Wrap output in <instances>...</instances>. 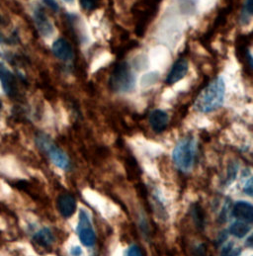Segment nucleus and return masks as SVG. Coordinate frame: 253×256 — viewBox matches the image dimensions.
Wrapping results in <instances>:
<instances>
[{
	"label": "nucleus",
	"mask_w": 253,
	"mask_h": 256,
	"mask_svg": "<svg viewBox=\"0 0 253 256\" xmlns=\"http://www.w3.org/2000/svg\"><path fill=\"white\" fill-rule=\"evenodd\" d=\"M243 191L244 193H246L248 196H252V179L250 178L244 185V188H243Z\"/></svg>",
	"instance_id": "22"
},
{
	"label": "nucleus",
	"mask_w": 253,
	"mask_h": 256,
	"mask_svg": "<svg viewBox=\"0 0 253 256\" xmlns=\"http://www.w3.org/2000/svg\"><path fill=\"white\" fill-rule=\"evenodd\" d=\"M251 230V226L249 223H245L242 221L235 222L230 225L228 231L231 235L237 237V238H243L245 237Z\"/></svg>",
	"instance_id": "12"
},
{
	"label": "nucleus",
	"mask_w": 253,
	"mask_h": 256,
	"mask_svg": "<svg viewBox=\"0 0 253 256\" xmlns=\"http://www.w3.org/2000/svg\"><path fill=\"white\" fill-rule=\"evenodd\" d=\"M56 206L60 215L68 219L72 217L76 211V201L74 197L70 194H61L58 196L56 201Z\"/></svg>",
	"instance_id": "7"
},
{
	"label": "nucleus",
	"mask_w": 253,
	"mask_h": 256,
	"mask_svg": "<svg viewBox=\"0 0 253 256\" xmlns=\"http://www.w3.org/2000/svg\"><path fill=\"white\" fill-rule=\"evenodd\" d=\"M148 121L151 129L155 133H161L166 129L168 122H169V117H168V114L166 112L155 109L150 113Z\"/></svg>",
	"instance_id": "10"
},
{
	"label": "nucleus",
	"mask_w": 253,
	"mask_h": 256,
	"mask_svg": "<svg viewBox=\"0 0 253 256\" xmlns=\"http://www.w3.org/2000/svg\"><path fill=\"white\" fill-rule=\"evenodd\" d=\"M44 2L46 5H48L51 9H53L54 11H58L59 9V6L57 4V2L56 1V0H44Z\"/></svg>",
	"instance_id": "21"
},
{
	"label": "nucleus",
	"mask_w": 253,
	"mask_h": 256,
	"mask_svg": "<svg viewBox=\"0 0 253 256\" xmlns=\"http://www.w3.org/2000/svg\"><path fill=\"white\" fill-rule=\"evenodd\" d=\"M237 168L238 165L236 164H231L229 165L228 168V173H227V182L230 184L236 177V173H237Z\"/></svg>",
	"instance_id": "20"
},
{
	"label": "nucleus",
	"mask_w": 253,
	"mask_h": 256,
	"mask_svg": "<svg viewBox=\"0 0 253 256\" xmlns=\"http://www.w3.org/2000/svg\"><path fill=\"white\" fill-rule=\"evenodd\" d=\"M126 256H143V255H142L141 247L137 244H133V245L129 246V248L127 249Z\"/></svg>",
	"instance_id": "19"
},
{
	"label": "nucleus",
	"mask_w": 253,
	"mask_h": 256,
	"mask_svg": "<svg viewBox=\"0 0 253 256\" xmlns=\"http://www.w3.org/2000/svg\"><path fill=\"white\" fill-rule=\"evenodd\" d=\"M53 53L55 57L59 58L60 60L67 61L73 58L74 53L71 45L64 39L56 40L53 45Z\"/></svg>",
	"instance_id": "9"
},
{
	"label": "nucleus",
	"mask_w": 253,
	"mask_h": 256,
	"mask_svg": "<svg viewBox=\"0 0 253 256\" xmlns=\"http://www.w3.org/2000/svg\"><path fill=\"white\" fill-rule=\"evenodd\" d=\"M109 85L115 92H129L135 86V77L126 62L119 63L110 75Z\"/></svg>",
	"instance_id": "3"
},
{
	"label": "nucleus",
	"mask_w": 253,
	"mask_h": 256,
	"mask_svg": "<svg viewBox=\"0 0 253 256\" xmlns=\"http://www.w3.org/2000/svg\"><path fill=\"white\" fill-rule=\"evenodd\" d=\"M39 145L50 156L52 162L62 170H67L70 167L68 156L59 147L55 145L47 137L39 138Z\"/></svg>",
	"instance_id": "5"
},
{
	"label": "nucleus",
	"mask_w": 253,
	"mask_h": 256,
	"mask_svg": "<svg viewBox=\"0 0 253 256\" xmlns=\"http://www.w3.org/2000/svg\"><path fill=\"white\" fill-rule=\"evenodd\" d=\"M76 232L81 243L84 246L90 247L94 245L96 240V235H95V230L93 228L91 216L88 213V211L84 209L79 210V218H78Z\"/></svg>",
	"instance_id": "4"
},
{
	"label": "nucleus",
	"mask_w": 253,
	"mask_h": 256,
	"mask_svg": "<svg viewBox=\"0 0 253 256\" xmlns=\"http://www.w3.org/2000/svg\"><path fill=\"white\" fill-rule=\"evenodd\" d=\"M239 253H237V249L233 248L232 243H227L225 245L222 249L221 256H238Z\"/></svg>",
	"instance_id": "17"
},
{
	"label": "nucleus",
	"mask_w": 253,
	"mask_h": 256,
	"mask_svg": "<svg viewBox=\"0 0 253 256\" xmlns=\"http://www.w3.org/2000/svg\"><path fill=\"white\" fill-rule=\"evenodd\" d=\"M1 107H2V103H1V101H0V110H1Z\"/></svg>",
	"instance_id": "24"
},
{
	"label": "nucleus",
	"mask_w": 253,
	"mask_h": 256,
	"mask_svg": "<svg viewBox=\"0 0 253 256\" xmlns=\"http://www.w3.org/2000/svg\"><path fill=\"white\" fill-rule=\"evenodd\" d=\"M99 3H100V0H80V4L82 8L87 11L94 10L95 8L98 7Z\"/></svg>",
	"instance_id": "15"
},
{
	"label": "nucleus",
	"mask_w": 253,
	"mask_h": 256,
	"mask_svg": "<svg viewBox=\"0 0 253 256\" xmlns=\"http://www.w3.org/2000/svg\"><path fill=\"white\" fill-rule=\"evenodd\" d=\"M197 156V142L192 137L182 139L174 147L172 159L176 167L184 173L190 172Z\"/></svg>",
	"instance_id": "2"
},
{
	"label": "nucleus",
	"mask_w": 253,
	"mask_h": 256,
	"mask_svg": "<svg viewBox=\"0 0 253 256\" xmlns=\"http://www.w3.org/2000/svg\"><path fill=\"white\" fill-rule=\"evenodd\" d=\"M0 81H1L3 90L7 95L14 97L17 94L16 79L2 63H0Z\"/></svg>",
	"instance_id": "6"
},
{
	"label": "nucleus",
	"mask_w": 253,
	"mask_h": 256,
	"mask_svg": "<svg viewBox=\"0 0 253 256\" xmlns=\"http://www.w3.org/2000/svg\"><path fill=\"white\" fill-rule=\"evenodd\" d=\"M251 15H252V0H246L241 15V18L243 19L242 22L245 23L251 17Z\"/></svg>",
	"instance_id": "16"
},
{
	"label": "nucleus",
	"mask_w": 253,
	"mask_h": 256,
	"mask_svg": "<svg viewBox=\"0 0 253 256\" xmlns=\"http://www.w3.org/2000/svg\"><path fill=\"white\" fill-rule=\"evenodd\" d=\"M225 84L222 77L215 78L198 95L194 109L201 113H211L222 107L225 99Z\"/></svg>",
	"instance_id": "1"
},
{
	"label": "nucleus",
	"mask_w": 253,
	"mask_h": 256,
	"mask_svg": "<svg viewBox=\"0 0 253 256\" xmlns=\"http://www.w3.org/2000/svg\"><path fill=\"white\" fill-rule=\"evenodd\" d=\"M70 254L72 256H82L83 251L81 249V247L79 246H73L70 248Z\"/></svg>",
	"instance_id": "23"
},
{
	"label": "nucleus",
	"mask_w": 253,
	"mask_h": 256,
	"mask_svg": "<svg viewBox=\"0 0 253 256\" xmlns=\"http://www.w3.org/2000/svg\"><path fill=\"white\" fill-rule=\"evenodd\" d=\"M192 256H207V248L203 243L196 244L192 249Z\"/></svg>",
	"instance_id": "18"
},
{
	"label": "nucleus",
	"mask_w": 253,
	"mask_h": 256,
	"mask_svg": "<svg viewBox=\"0 0 253 256\" xmlns=\"http://www.w3.org/2000/svg\"><path fill=\"white\" fill-rule=\"evenodd\" d=\"M189 70V64L188 61L185 58H180L176 60V62L173 64L169 74H168L166 78L167 84H175L178 81H180L182 78L186 76Z\"/></svg>",
	"instance_id": "8"
},
{
	"label": "nucleus",
	"mask_w": 253,
	"mask_h": 256,
	"mask_svg": "<svg viewBox=\"0 0 253 256\" xmlns=\"http://www.w3.org/2000/svg\"><path fill=\"white\" fill-rule=\"evenodd\" d=\"M233 216L245 223H252L253 221V207L250 203L245 201H238L232 208Z\"/></svg>",
	"instance_id": "11"
},
{
	"label": "nucleus",
	"mask_w": 253,
	"mask_h": 256,
	"mask_svg": "<svg viewBox=\"0 0 253 256\" xmlns=\"http://www.w3.org/2000/svg\"><path fill=\"white\" fill-rule=\"evenodd\" d=\"M192 217L197 228L203 229L205 227V213L199 204H195L192 207Z\"/></svg>",
	"instance_id": "14"
},
{
	"label": "nucleus",
	"mask_w": 253,
	"mask_h": 256,
	"mask_svg": "<svg viewBox=\"0 0 253 256\" xmlns=\"http://www.w3.org/2000/svg\"><path fill=\"white\" fill-rule=\"evenodd\" d=\"M34 240L41 246L43 247H50L55 240L54 234L51 231V229L45 228L39 230L35 235H34Z\"/></svg>",
	"instance_id": "13"
}]
</instances>
